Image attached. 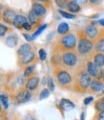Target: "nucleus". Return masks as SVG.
<instances>
[{
  "label": "nucleus",
  "mask_w": 104,
  "mask_h": 120,
  "mask_svg": "<svg viewBox=\"0 0 104 120\" xmlns=\"http://www.w3.org/2000/svg\"><path fill=\"white\" fill-rule=\"evenodd\" d=\"M35 70V66L34 65H31V66H28L26 69H25V71H24V76L25 77H28L30 76L31 74H32Z\"/></svg>",
  "instance_id": "obj_29"
},
{
  "label": "nucleus",
  "mask_w": 104,
  "mask_h": 120,
  "mask_svg": "<svg viewBox=\"0 0 104 120\" xmlns=\"http://www.w3.org/2000/svg\"><path fill=\"white\" fill-rule=\"evenodd\" d=\"M87 72L90 76L92 77H96L97 76L98 72H99V67L94 63V62H88L87 64Z\"/></svg>",
  "instance_id": "obj_8"
},
{
  "label": "nucleus",
  "mask_w": 104,
  "mask_h": 120,
  "mask_svg": "<svg viewBox=\"0 0 104 120\" xmlns=\"http://www.w3.org/2000/svg\"><path fill=\"white\" fill-rule=\"evenodd\" d=\"M0 101H1V103H2V105H3V107H4V109H8L9 108V100H8V97L6 96V95H0Z\"/></svg>",
  "instance_id": "obj_26"
},
{
  "label": "nucleus",
  "mask_w": 104,
  "mask_h": 120,
  "mask_svg": "<svg viewBox=\"0 0 104 120\" xmlns=\"http://www.w3.org/2000/svg\"><path fill=\"white\" fill-rule=\"evenodd\" d=\"M2 112V107H1V104H0V112Z\"/></svg>",
  "instance_id": "obj_42"
},
{
  "label": "nucleus",
  "mask_w": 104,
  "mask_h": 120,
  "mask_svg": "<svg viewBox=\"0 0 104 120\" xmlns=\"http://www.w3.org/2000/svg\"><path fill=\"white\" fill-rule=\"evenodd\" d=\"M47 85H48V88H49L50 91H54L55 90V83H54V81H53V79H52V78L48 79Z\"/></svg>",
  "instance_id": "obj_30"
},
{
  "label": "nucleus",
  "mask_w": 104,
  "mask_h": 120,
  "mask_svg": "<svg viewBox=\"0 0 104 120\" xmlns=\"http://www.w3.org/2000/svg\"><path fill=\"white\" fill-rule=\"evenodd\" d=\"M26 92H27V90H20L19 92H18V94H17V96H16V99H17V101H18V103H23V102H25V96H26Z\"/></svg>",
  "instance_id": "obj_25"
},
{
  "label": "nucleus",
  "mask_w": 104,
  "mask_h": 120,
  "mask_svg": "<svg viewBox=\"0 0 104 120\" xmlns=\"http://www.w3.org/2000/svg\"><path fill=\"white\" fill-rule=\"evenodd\" d=\"M8 32V27L4 24H0V37L5 36V34Z\"/></svg>",
  "instance_id": "obj_32"
},
{
  "label": "nucleus",
  "mask_w": 104,
  "mask_h": 120,
  "mask_svg": "<svg viewBox=\"0 0 104 120\" xmlns=\"http://www.w3.org/2000/svg\"><path fill=\"white\" fill-rule=\"evenodd\" d=\"M94 63H95L99 68L104 66V54L101 52L97 53L94 56Z\"/></svg>",
  "instance_id": "obj_15"
},
{
  "label": "nucleus",
  "mask_w": 104,
  "mask_h": 120,
  "mask_svg": "<svg viewBox=\"0 0 104 120\" xmlns=\"http://www.w3.org/2000/svg\"><path fill=\"white\" fill-rule=\"evenodd\" d=\"M33 12L37 15V16H42L46 14L47 10L44 5L40 4V3H34L33 4Z\"/></svg>",
  "instance_id": "obj_10"
},
{
  "label": "nucleus",
  "mask_w": 104,
  "mask_h": 120,
  "mask_svg": "<svg viewBox=\"0 0 104 120\" xmlns=\"http://www.w3.org/2000/svg\"><path fill=\"white\" fill-rule=\"evenodd\" d=\"M59 44L63 49L68 50V51L75 49L76 46V37L74 34L63 35L59 41Z\"/></svg>",
  "instance_id": "obj_1"
},
{
  "label": "nucleus",
  "mask_w": 104,
  "mask_h": 120,
  "mask_svg": "<svg viewBox=\"0 0 104 120\" xmlns=\"http://www.w3.org/2000/svg\"><path fill=\"white\" fill-rule=\"evenodd\" d=\"M16 14L15 12H14L13 10H5L3 15H2V18L3 20L6 22V23H9V24H14V21L16 17Z\"/></svg>",
  "instance_id": "obj_6"
},
{
  "label": "nucleus",
  "mask_w": 104,
  "mask_h": 120,
  "mask_svg": "<svg viewBox=\"0 0 104 120\" xmlns=\"http://www.w3.org/2000/svg\"><path fill=\"white\" fill-rule=\"evenodd\" d=\"M31 48H32V47H31V45L28 44V43H26V44H22L21 46L18 48V50H17V54H18V56H19V57H21V56L27 54L28 52L31 51Z\"/></svg>",
  "instance_id": "obj_18"
},
{
  "label": "nucleus",
  "mask_w": 104,
  "mask_h": 120,
  "mask_svg": "<svg viewBox=\"0 0 104 120\" xmlns=\"http://www.w3.org/2000/svg\"><path fill=\"white\" fill-rule=\"evenodd\" d=\"M69 32V25L66 22H61L57 27V33L59 35H66Z\"/></svg>",
  "instance_id": "obj_19"
},
{
  "label": "nucleus",
  "mask_w": 104,
  "mask_h": 120,
  "mask_svg": "<svg viewBox=\"0 0 104 120\" xmlns=\"http://www.w3.org/2000/svg\"><path fill=\"white\" fill-rule=\"evenodd\" d=\"M96 50L98 52L104 53V38H100L96 44Z\"/></svg>",
  "instance_id": "obj_22"
},
{
  "label": "nucleus",
  "mask_w": 104,
  "mask_h": 120,
  "mask_svg": "<svg viewBox=\"0 0 104 120\" xmlns=\"http://www.w3.org/2000/svg\"><path fill=\"white\" fill-rule=\"evenodd\" d=\"M94 48L93 42L86 37H81L77 43V51L80 55H87Z\"/></svg>",
  "instance_id": "obj_2"
},
{
  "label": "nucleus",
  "mask_w": 104,
  "mask_h": 120,
  "mask_svg": "<svg viewBox=\"0 0 104 120\" xmlns=\"http://www.w3.org/2000/svg\"><path fill=\"white\" fill-rule=\"evenodd\" d=\"M98 23H99L101 26H103V27H104V18H103V19H100V20L98 21Z\"/></svg>",
  "instance_id": "obj_40"
},
{
  "label": "nucleus",
  "mask_w": 104,
  "mask_h": 120,
  "mask_svg": "<svg viewBox=\"0 0 104 120\" xmlns=\"http://www.w3.org/2000/svg\"><path fill=\"white\" fill-rule=\"evenodd\" d=\"M93 100H94V98L92 97V96H90V97H87V98H85L84 99V101H83V103H84V105H89L92 101H93Z\"/></svg>",
  "instance_id": "obj_33"
},
{
  "label": "nucleus",
  "mask_w": 104,
  "mask_h": 120,
  "mask_svg": "<svg viewBox=\"0 0 104 120\" xmlns=\"http://www.w3.org/2000/svg\"><path fill=\"white\" fill-rule=\"evenodd\" d=\"M40 2H43V3H46V2H48V1H50V0H39Z\"/></svg>",
  "instance_id": "obj_41"
},
{
  "label": "nucleus",
  "mask_w": 104,
  "mask_h": 120,
  "mask_svg": "<svg viewBox=\"0 0 104 120\" xmlns=\"http://www.w3.org/2000/svg\"><path fill=\"white\" fill-rule=\"evenodd\" d=\"M61 62L63 63V64L66 65V66L73 67V66H75L77 63V56L70 50V51H67V52L63 53L62 58H61Z\"/></svg>",
  "instance_id": "obj_3"
},
{
  "label": "nucleus",
  "mask_w": 104,
  "mask_h": 120,
  "mask_svg": "<svg viewBox=\"0 0 104 120\" xmlns=\"http://www.w3.org/2000/svg\"><path fill=\"white\" fill-rule=\"evenodd\" d=\"M35 58V54L32 51L28 52L27 54L23 55L20 57V64H30L31 62H33Z\"/></svg>",
  "instance_id": "obj_11"
},
{
  "label": "nucleus",
  "mask_w": 104,
  "mask_h": 120,
  "mask_svg": "<svg viewBox=\"0 0 104 120\" xmlns=\"http://www.w3.org/2000/svg\"><path fill=\"white\" fill-rule=\"evenodd\" d=\"M38 17H39V16H37V15L33 12V10H32V11H30V12H29L28 19H29V22H30L31 24H32V25L35 24V23L38 21Z\"/></svg>",
  "instance_id": "obj_20"
},
{
  "label": "nucleus",
  "mask_w": 104,
  "mask_h": 120,
  "mask_svg": "<svg viewBox=\"0 0 104 120\" xmlns=\"http://www.w3.org/2000/svg\"><path fill=\"white\" fill-rule=\"evenodd\" d=\"M85 34L86 36L89 38H92V39H95L97 35H98V29L95 26V25H88L86 28H85Z\"/></svg>",
  "instance_id": "obj_7"
},
{
  "label": "nucleus",
  "mask_w": 104,
  "mask_h": 120,
  "mask_svg": "<svg viewBox=\"0 0 104 120\" xmlns=\"http://www.w3.org/2000/svg\"><path fill=\"white\" fill-rule=\"evenodd\" d=\"M102 79H103V81H104V76H103V78H102Z\"/></svg>",
  "instance_id": "obj_44"
},
{
  "label": "nucleus",
  "mask_w": 104,
  "mask_h": 120,
  "mask_svg": "<svg viewBox=\"0 0 104 120\" xmlns=\"http://www.w3.org/2000/svg\"><path fill=\"white\" fill-rule=\"evenodd\" d=\"M85 119V112H81V117H80V120H84Z\"/></svg>",
  "instance_id": "obj_39"
},
{
  "label": "nucleus",
  "mask_w": 104,
  "mask_h": 120,
  "mask_svg": "<svg viewBox=\"0 0 104 120\" xmlns=\"http://www.w3.org/2000/svg\"><path fill=\"white\" fill-rule=\"evenodd\" d=\"M60 108L66 112L72 111V109H74V108H75V104L68 99H62L60 101Z\"/></svg>",
  "instance_id": "obj_12"
},
{
  "label": "nucleus",
  "mask_w": 104,
  "mask_h": 120,
  "mask_svg": "<svg viewBox=\"0 0 104 120\" xmlns=\"http://www.w3.org/2000/svg\"><path fill=\"white\" fill-rule=\"evenodd\" d=\"M96 109H97L98 112H104V102L102 101V100H99V101H97L95 105Z\"/></svg>",
  "instance_id": "obj_28"
},
{
  "label": "nucleus",
  "mask_w": 104,
  "mask_h": 120,
  "mask_svg": "<svg viewBox=\"0 0 104 120\" xmlns=\"http://www.w3.org/2000/svg\"><path fill=\"white\" fill-rule=\"evenodd\" d=\"M39 85V78L37 76H34L28 79L27 84H26V87L29 90H35V89Z\"/></svg>",
  "instance_id": "obj_9"
},
{
  "label": "nucleus",
  "mask_w": 104,
  "mask_h": 120,
  "mask_svg": "<svg viewBox=\"0 0 104 120\" xmlns=\"http://www.w3.org/2000/svg\"><path fill=\"white\" fill-rule=\"evenodd\" d=\"M46 28H47V24H42V25H40V26H39V28L36 30V31L34 33V35L32 36V37H33V39H35V38H37L41 33H42V32L44 31V30H45Z\"/></svg>",
  "instance_id": "obj_23"
},
{
  "label": "nucleus",
  "mask_w": 104,
  "mask_h": 120,
  "mask_svg": "<svg viewBox=\"0 0 104 120\" xmlns=\"http://www.w3.org/2000/svg\"><path fill=\"white\" fill-rule=\"evenodd\" d=\"M55 2L56 4V6L60 9H65L68 6L69 0H55Z\"/></svg>",
  "instance_id": "obj_24"
},
{
  "label": "nucleus",
  "mask_w": 104,
  "mask_h": 120,
  "mask_svg": "<svg viewBox=\"0 0 104 120\" xmlns=\"http://www.w3.org/2000/svg\"><path fill=\"white\" fill-rule=\"evenodd\" d=\"M38 54H39V59L41 60V61H45L46 60V57H47V54L45 52V50L44 49H39V51H38Z\"/></svg>",
  "instance_id": "obj_31"
},
{
  "label": "nucleus",
  "mask_w": 104,
  "mask_h": 120,
  "mask_svg": "<svg viewBox=\"0 0 104 120\" xmlns=\"http://www.w3.org/2000/svg\"><path fill=\"white\" fill-rule=\"evenodd\" d=\"M56 79L59 85L61 86H65L68 85L72 82V76L70 73H68L65 70H59L56 73Z\"/></svg>",
  "instance_id": "obj_4"
},
{
  "label": "nucleus",
  "mask_w": 104,
  "mask_h": 120,
  "mask_svg": "<svg viewBox=\"0 0 104 120\" xmlns=\"http://www.w3.org/2000/svg\"><path fill=\"white\" fill-rule=\"evenodd\" d=\"M23 28H24L25 30H27V31H30V30L32 29V24H31L30 22H28V21H27V22L24 24V27H23Z\"/></svg>",
  "instance_id": "obj_34"
},
{
  "label": "nucleus",
  "mask_w": 104,
  "mask_h": 120,
  "mask_svg": "<svg viewBox=\"0 0 104 120\" xmlns=\"http://www.w3.org/2000/svg\"><path fill=\"white\" fill-rule=\"evenodd\" d=\"M91 89L93 91H95V92H98V91H101L103 87H104V85L103 83L97 81V80H96V81H93L91 83V86H90Z\"/></svg>",
  "instance_id": "obj_16"
},
{
  "label": "nucleus",
  "mask_w": 104,
  "mask_h": 120,
  "mask_svg": "<svg viewBox=\"0 0 104 120\" xmlns=\"http://www.w3.org/2000/svg\"><path fill=\"white\" fill-rule=\"evenodd\" d=\"M58 14L61 15V16H63L65 18H68V19H74L76 18V15L74 14H72V13H68V12H65L63 11V10H58Z\"/></svg>",
  "instance_id": "obj_21"
},
{
  "label": "nucleus",
  "mask_w": 104,
  "mask_h": 120,
  "mask_svg": "<svg viewBox=\"0 0 104 120\" xmlns=\"http://www.w3.org/2000/svg\"><path fill=\"white\" fill-rule=\"evenodd\" d=\"M23 37L26 38V41H33V37L28 35V34H23Z\"/></svg>",
  "instance_id": "obj_35"
},
{
  "label": "nucleus",
  "mask_w": 104,
  "mask_h": 120,
  "mask_svg": "<svg viewBox=\"0 0 104 120\" xmlns=\"http://www.w3.org/2000/svg\"><path fill=\"white\" fill-rule=\"evenodd\" d=\"M74 1L76 2L79 5H84V4H86L88 2V0H74Z\"/></svg>",
  "instance_id": "obj_36"
},
{
  "label": "nucleus",
  "mask_w": 104,
  "mask_h": 120,
  "mask_svg": "<svg viewBox=\"0 0 104 120\" xmlns=\"http://www.w3.org/2000/svg\"><path fill=\"white\" fill-rule=\"evenodd\" d=\"M88 1L91 3V4H97L99 2V0H88Z\"/></svg>",
  "instance_id": "obj_38"
},
{
  "label": "nucleus",
  "mask_w": 104,
  "mask_h": 120,
  "mask_svg": "<svg viewBox=\"0 0 104 120\" xmlns=\"http://www.w3.org/2000/svg\"><path fill=\"white\" fill-rule=\"evenodd\" d=\"M67 9H68V11L70 13H72V14L73 13H74V14L78 13V12H80V10H81L80 5L77 4L76 2H75L74 0H73V1H69L68 6H67Z\"/></svg>",
  "instance_id": "obj_14"
},
{
  "label": "nucleus",
  "mask_w": 104,
  "mask_h": 120,
  "mask_svg": "<svg viewBox=\"0 0 104 120\" xmlns=\"http://www.w3.org/2000/svg\"><path fill=\"white\" fill-rule=\"evenodd\" d=\"M97 120H104V112H99L97 115Z\"/></svg>",
  "instance_id": "obj_37"
},
{
  "label": "nucleus",
  "mask_w": 104,
  "mask_h": 120,
  "mask_svg": "<svg viewBox=\"0 0 104 120\" xmlns=\"http://www.w3.org/2000/svg\"><path fill=\"white\" fill-rule=\"evenodd\" d=\"M17 41H18V39H17V36L16 35H11V36H9L6 39V44L9 46V47H15L17 45Z\"/></svg>",
  "instance_id": "obj_17"
},
{
  "label": "nucleus",
  "mask_w": 104,
  "mask_h": 120,
  "mask_svg": "<svg viewBox=\"0 0 104 120\" xmlns=\"http://www.w3.org/2000/svg\"><path fill=\"white\" fill-rule=\"evenodd\" d=\"M92 80H91V76L87 73H82L78 79V86L82 89V90H86L88 89L91 86Z\"/></svg>",
  "instance_id": "obj_5"
},
{
  "label": "nucleus",
  "mask_w": 104,
  "mask_h": 120,
  "mask_svg": "<svg viewBox=\"0 0 104 120\" xmlns=\"http://www.w3.org/2000/svg\"><path fill=\"white\" fill-rule=\"evenodd\" d=\"M102 101H103V102H104V97H103V99H102Z\"/></svg>",
  "instance_id": "obj_43"
},
{
  "label": "nucleus",
  "mask_w": 104,
  "mask_h": 120,
  "mask_svg": "<svg viewBox=\"0 0 104 120\" xmlns=\"http://www.w3.org/2000/svg\"><path fill=\"white\" fill-rule=\"evenodd\" d=\"M50 95V90H49V88H44L42 91L40 92L39 94V99L40 100H43V99H46L48 98Z\"/></svg>",
  "instance_id": "obj_27"
},
{
  "label": "nucleus",
  "mask_w": 104,
  "mask_h": 120,
  "mask_svg": "<svg viewBox=\"0 0 104 120\" xmlns=\"http://www.w3.org/2000/svg\"><path fill=\"white\" fill-rule=\"evenodd\" d=\"M27 22V18L24 15H17L14 21V27H16L17 29H22L24 27V24Z\"/></svg>",
  "instance_id": "obj_13"
}]
</instances>
